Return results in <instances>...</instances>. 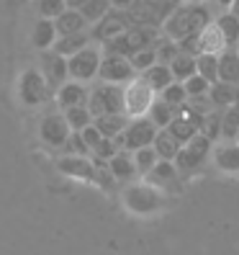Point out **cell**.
Here are the masks:
<instances>
[{"mask_svg": "<svg viewBox=\"0 0 239 255\" xmlns=\"http://www.w3.org/2000/svg\"><path fill=\"white\" fill-rule=\"evenodd\" d=\"M208 101L214 103V109H232V106H239V85H232V83H214L211 91H208Z\"/></svg>", "mask_w": 239, "mask_h": 255, "instance_id": "18", "label": "cell"}, {"mask_svg": "<svg viewBox=\"0 0 239 255\" xmlns=\"http://www.w3.org/2000/svg\"><path fill=\"white\" fill-rule=\"evenodd\" d=\"M177 175H180V170L175 168L172 160H159L144 178H147L149 186H155V188L162 191V188H172V186L177 183Z\"/></svg>", "mask_w": 239, "mask_h": 255, "instance_id": "16", "label": "cell"}, {"mask_svg": "<svg viewBox=\"0 0 239 255\" xmlns=\"http://www.w3.org/2000/svg\"><path fill=\"white\" fill-rule=\"evenodd\" d=\"M87 96H90V91L85 88V83H78V80H67L57 91V101H59V106H62V111H67L72 106H85Z\"/></svg>", "mask_w": 239, "mask_h": 255, "instance_id": "17", "label": "cell"}, {"mask_svg": "<svg viewBox=\"0 0 239 255\" xmlns=\"http://www.w3.org/2000/svg\"><path fill=\"white\" fill-rule=\"evenodd\" d=\"M211 23H214V10L206 0H201V3H180L167 18V23L162 26V34L170 36L172 41H183L188 36H198Z\"/></svg>", "mask_w": 239, "mask_h": 255, "instance_id": "1", "label": "cell"}, {"mask_svg": "<svg viewBox=\"0 0 239 255\" xmlns=\"http://www.w3.org/2000/svg\"><path fill=\"white\" fill-rule=\"evenodd\" d=\"M129 62H131V67L137 70V72H147L149 67L157 65V49L155 47L142 49V52H137L134 57H129Z\"/></svg>", "mask_w": 239, "mask_h": 255, "instance_id": "42", "label": "cell"}, {"mask_svg": "<svg viewBox=\"0 0 239 255\" xmlns=\"http://www.w3.org/2000/svg\"><path fill=\"white\" fill-rule=\"evenodd\" d=\"M155 152L159 155V160H175L177 157V152H180V142H177L172 134L167 131V129H159L157 131V137H155Z\"/></svg>", "mask_w": 239, "mask_h": 255, "instance_id": "30", "label": "cell"}, {"mask_svg": "<svg viewBox=\"0 0 239 255\" xmlns=\"http://www.w3.org/2000/svg\"><path fill=\"white\" fill-rule=\"evenodd\" d=\"M162 36L159 28H149V26H131L124 34H118L116 39L103 44V54H118V57H134L142 49L155 47L157 39Z\"/></svg>", "mask_w": 239, "mask_h": 255, "instance_id": "2", "label": "cell"}, {"mask_svg": "<svg viewBox=\"0 0 239 255\" xmlns=\"http://www.w3.org/2000/svg\"><path fill=\"white\" fill-rule=\"evenodd\" d=\"M198 75L208 83H219V54H198Z\"/></svg>", "mask_w": 239, "mask_h": 255, "instance_id": "37", "label": "cell"}, {"mask_svg": "<svg viewBox=\"0 0 239 255\" xmlns=\"http://www.w3.org/2000/svg\"><path fill=\"white\" fill-rule=\"evenodd\" d=\"M162 101H167L170 106H175V109H180L183 103H188V91H185V85L183 83H172V85H167L165 91H162V96H159Z\"/></svg>", "mask_w": 239, "mask_h": 255, "instance_id": "41", "label": "cell"}, {"mask_svg": "<svg viewBox=\"0 0 239 255\" xmlns=\"http://www.w3.org/2000/svg\"><path fill=\"white\" fill-rule=\"evenodd\" d=\"M59 39L57 34V26L52 18H39L31 28V44H34V49H41V52H49V47H54Z\"/></svg>", "mask_w": 239, "mask_h": 255, "instance_id": "20", "label": "cell"}, {"mask_svg": "<svg viewBox=\"0 0 239 255\" xmlns=\"http://www.w3.org/2000/svg\"><path fill=\"white\" fill-rule=\"evenodd\" d=\"M214 162L224 173H239V142H227L214 149Z\"/></svg>", "mask_w": 239, "mask_h": 255, "instance_id": "25", "label": "cell"}, {"mask_svg": "<svg viewBox=\"0 0 239 255\" xmlns=\"http://www.w3.org/2000/svg\"><path fill=\"white\" fill-rule=\"evenodd\" d=\"M237 52H239V47H237Z\"/></svg>", "mask_w": 239, "mask_h": 255, "instance_id": "52", "label": "cell"}, {"mask_svg": "<svg viewBox=\"0 0 239 255\" xmlns=\"http://www.w3.org/2000/svg\"><path fill=\"white\" fill-rule=\"evenodd\" d=\"M93 41V34L90 31H80V34H70V36H59L57 44H54V52H59L62 57H72V54H78L80 49L85 47H90Z\"/></svg>", "mask_w": 239, "mask_h": 255, "instance_id": "24", "label": "cell"}, {"mask_svg": "<svg viewBox=\"0 0 239 255\" xmlns=\"http://www.w3.org/2000/svg\"><path fill=\"white\" fill-rule=\"evenodd\" d=\"M111 10V0H87V3L80 8V13L85 16V21L87 23H98L103 16H106V13Z\"/></svg>", "mask_w": 239, "mask_h": 255, "instance_id": "36", "label": "cell"}, {"mask_svg": "<svg viewBox=\"0 0 239 255\" xmlns=\"http://www.w3.org/2000/svg\"><path fill=\"white\" fill-rule=\"evenodd\" d=\"M221 119H224V111L214 109V111H208L206 119H203V127H201V134H206L211 142H216L221 137Z\"/></svg>", "mask_w": 239, "mask_h": 255, "instance_id": "40", "label": "cell"}, {"mask_svg": "<svg viewBox=\"0 0 239 255\" xmlns=\"http://www.w3.org/2000/svg\"><path fill=\"white\" fill-rule=\"evenodd\" d=\"M82 139H85V144L90 147V152H93V149H95V144L103 139V134L95 129V124H90V127H85V129H82Z\"/></svg>", "mask_w": 239, "mask_h": 255, "instance_id": "46", "label": "cell"}, {"mask_svg": "<svg viewBox=\"0 0 239 255\" xmlns=\"http://www.w3.org/2000/svg\"><path fill=\"white\" fill-rule=\"evenodd\" d=\"M227 49V41H224L221 28L216 26V21L211 26H206L198 34V54H219Z\"/></svg>", "mask_w": 239, "mask_h": 255, "instance_id": "23", "label": "cell"}, {"mask_svg": "<svg viewBox=\"0 0 239 255\" xmlns=\"http://www.w3.org/2000/svg\"><path fill=\"white\" fill-rule=\"evenodd\" d=\"M44 80H47L49 91H59L67 78H70V67H67V57H62L59 52L49 49V52H41V65H39Z\"/></svg>", "mask_w": 239, "mask_h": 255, "instance_id": "12", "label": "cell"}, {"mask_svg": "<svg viewBox=\"0 0 239 255\" xmlns=\"http://www.w3.org/2000/svg\"><path fill=\"white\" fill-rule=\"evenodd\" d=\"M126 28H131V18H129V13L126 10H108L106 16H103L95 26H93V41L98 44H106L111 39H116L118 34H124Z\"/></svg>", "mask_w": 239, "mask_h": 255, "instance_id": "13", "label": "cell"}, {"mask_svg": "<svg viewBox=\"0 0 239 255\" xmlns=\"http://www.w3.org/2000/svg\"><path fill=\"white\" fill-rule=\"evenodd\" d=\"M139 3H142V0H111V8H113V10H126V13H129V10L137 8Z\"/></svg>", "mask_w": 239, "mask_h": 255, "instance_id": "47", "label": "cell"}, {"mask_svg": "<svg viewBox=\"0 0 239 255\" xmlns=\"http://www.w3.org/2000/svg\"><path fill=\"white\" fill-rule=\"evenodd\" d=\"M185 3H201V0H185Z\"/></svg>", "mask_w": 239, "mask_h": 255, "instance_id": "50", "label": "cell"}, {"mask_svg": "<svg viewBox=\"0 0 239 255\" xmlns=\"http://www.w3.org/2000/svg\"><path fill=\"white\" fill-rule=\"evenodd\" d=\"M108 170L116 181H131L137 173V162H134V152L129 149H121V152H116V157L108 160Z\"/></svg>", "mask_w": 239, "mask_h": 255, "instance_id": "22", "label": "cell"}, {"mask_svg": "<svg viewBox=\"0 0 239 255\" xmlns=\"http://www.w3.org/2000/svg\"><path fill=\"white\" fill-rule=\"evenodd\" d=\"M216 26L221 28L224 34V41H227V49H237L239 47V16L234 10L229 13H221L216 18Z\"/></svg>", "mask_w": 239, "mask_h": 255, "instance_id": "28", "label": "cell"}, {"mask_svg": "<svg viewBox=\"0 0 239 255\" xmlns=\"http://www.w3.org/2000/svg\"><path fill=\"white\" fill-rule=\"evenodd\" d=\"M142 78L149 83V88H152V91L157 93H162V91H165V88L167 85H172L175 83V78H172V70H170V65H155V67H149L147 72H142Z\"/></svg>", "mask_w": 239, "mask_h": 255, "instance_id": "29", "label": "cell"}, {"mask_svg": "<svg viewBox=\"0 0 239 255\" xmlns=\"http://www.w3.org/2000/svg\"><path fill=\"white\" fill-rule=\"evenodd\" d=\"M18 96H21V101L26 103V106H39V103H44L52 96L41 70L28 67V70L21 72V78H18Z\"/></svg>", "mask_w": 239, "mask_h": 255, "instance_id": "10", "label": "cell"}, {"mask_svg": "<svg viewBox=\"0 0 239 255\" xmlns=\"http://www.w3.org/2000/svg\"><path fill=\"white\" fill-rule=\"evenodd\" d=\"M100 59H103V49H98L95 44L80 49L78 54L67 57V67H70V78L85 83V80H93L98 70H100Z\"/></svg>", "mask_w": 239, "mask_h": 255, "instance_id": "9", "label": "cell"}, {"mask_svg": "<svg viewBox=\"0 0 239 255\" xmlns=\"http://www.w3.org/2000/svg\"><path fill=\"white\" fill-rule=\"evenodd\" d=\"M216 3H219L221 8H234V5L239 3V0H216Z\"/></svg>", "mask_w": 239, "mask_h": 255, "instance_id": "49", "label": "cell"}, {"mask_svg": "<svg viewBox=\"0 0 239 255\" xmlns=\"http://www.w3.org/2000/svg\"><path fill=\"white\" fill-rule=\"evenodd\" d=\"M87 109H90L93 119L103 114H126L124 88L113 83H98L90 91V96H87Z\"/></svg>", "mask_w": 239, "mask_h": 255, "instance_id": "5", "label": "cell"}, {"mask_svg": "<svg viewBox=\"0 0 239 255\" xmlns=\"http://www.w3.org/2000/svg\"><path fill=\"white\" fill-rule=\"evenodd\" d=\"M177 5H180V0H142L134 10H129L131 26H149L162 31V26L167 23Z\"/></svg>", "mask_w": 239, "mask_h": 255, "instance_id": "4", "label": "cell"}, {"mask_svg": "<svg viewBox=\"0 0 239 255\" xmlns=\"http://www.w3.org/2000/svg\"><path fill=\"white\" fill-rule=\"evenodd\" d=\"M167 131H170V134H172V137H175L177 142H180V144H188V142H190V139H193V137H196V134H198V127L193 124L188 116L177 114V116L172 119V122H170Z\"/></svg>", "mask_w": 239, "mask_h": 255, "instance_id": "31", "label": "cell"}, {"mask_svg": "<svg viewBox=\"0 0 239 255\" xmlns=\"http://www.w3.org/2000/svg\"><path fill=\"white\" fill-rule=\"evenodd\" d=\"M54 26H57V34L59 36H70V34H80V31H87V21L80 10L75 8H67L65 13H59L54 18Z\"/></svg>", "mask_w": 239, "mask_h": 255, "instance_id": "21", "label": "cell"}, {"mask_svg": "<svg viewBox=\"0 0 239 255\" xmlns=\"http://www.w3.org/2000/svg\"><path fill=\"white\" fill-rule=\"evenodd\" d=\"M87 3V0H67V8H75V10H80L82 5Z\"/></svg>", "mask_w": 239, "mask_h": 255, "instance_id": "48", "label": "cell"}, {"mask_svg": "<svg viewBox=\"0 0 239 255\" xmlns=\"http://www.w3.org/2000/svg\"><path fill=\"white\" fill-rule=\"evenodd\" d=\"M170 70H172V78L177 83H185L188 78L198 72V57L196 54H188V52H177V57L170 62Z\"/></svg>", "mask_w": 239, "mask_h": 255, "instance_id": "27", "label": "cell"}, {"mask_svg": "<svg viewBox=\"0 0 239 255\" xmlns=\"http://www.w3.org/2000/svg\"><path fill=\"white\" fill-rule=\"evenodd\" d=\"M155 49H157V62H159V65H170L172 59L177 57V52H180V44L162 34V36L157 39V44H155Z\"/></svg>", "mask_w": 239, "mask_h": 255, "instance_id": "35", "label": "cell"}, {"mask_svg": "<svg viewBox=\"0 0 239 255\" xmlns=\"http://www.w3.org/2000/svg\"><path fill=\"white\" fill-rule=\"evenodd\" d=\"M221 137L227 142H234L239 137V106H232L224 111V119H221Z\"/></svg>", "mask_w": 239, "mask_h": 255, "instance_id": "34", "label": "cell"}, {"mask_svg": "<svg viewBox=\"0 0 239 255\" xmlns=\"http://www.w3.org/2000/svg\"><path fill=\"white\" fill-rule=\"evenodd\" d=\"M183 85L188 91V98H201V96H208V91H211V83H208L206 78H201L198 72L193 75V78H188Z\"/></svg>", "mask_w": 239, "mask_h": 255, "instance_id": "44", "label": "cell"}, {"mask_svg": "<svg viewBox=\"0 0 239 255\" xmlns=\"http://www.w3.org/2000/svg\"><path fill=\"white\" fill-rule=\"evenodd\" d=\"M137 78V70L131 67L129 57H118V54H103L100 59V70H98V80L100 83H131Z\"/></svg>", "mask_w": 239, "mask_h": 255, "instance_id": "11", "label": "cell"}, {"mask_svg": "<svg viewBox=\"0 0 239 255\" xmlns=\"http://www.w3.org/2000/svg\"><path fill=\"white\" fill-rule=\"evenodd\" d=\"M219 80L239 85V52L237 49H224L219 54Z\"/></svg>", "mask_w": 239, "mask_h": 255, "instance_id": "26", "label": "cell"}, {"mask_svg": "<svg viewBox=\"0 0 239 255\" xmlns=\"http://www.w3.org/2000/svg\"><path fill=\"white\" fill-rule=\"evenodd\" d=\"M134 162H137V173L139 175H147L159 162V155L155 152V147H142V149L134 152Z\"/></svg>", "mask_w": 239, "mask_h": 255, "instance_id": "38", "label": "cell"}, {"mask_svg": "<svg viewBox=\"0 0 239 255\" xmlns=\"http://www.w3.org/2000/svg\"><path fill=\"white\" fill-rule=\"evenodd\" d=\"M118 147H121V142H118V139H108V137H103L98 144H95V149H93V157L95 160H111V157H116V152H121V149H118Z\"/></svg>", "mask_w": 239, "mask_h": 255, "instance_id": "43", "label": "cell"}, {"mask_svg": "<svg viewBox=\"0 0 239 255\" xmlns=\"http://www.w3.org/2000/svg\"><path fill=\"white\" fill-rule=\"evenodd\" d=\"M208 152H214V142L206 137V134H196L188 144H183L180 147V152H177V157L172 160L175 162V168L180 170V173H193L196 168H201V165L206 162V157H208Z\"/></svg>", "mask_w": 239, "mask_h": 255, "instance_id": "6", "label": "cell"}, {"mask_svg": "<svg viewBox=\"0 0 239 255\" xmlns=\"http://www.w3.org/2000/svg\"><path fill=\"white\" fill-rule=\"evenodd\" d=\"M57 170L67 175V178H78L85 183H95L98 178V168L90 157H80V155H59L57 157Z\"/></svg>", "mask_w": 239, "mask_h": 255, "instance_id": "14", "label": "cell"}, {"mask_svg": "<svg viewBox=\"0 0 239 255\" xmlns=\"http://www.w3.org/2000/svg\"><path fill=\"white\" fill-rule=\"evenodd\" d=\"M65 119H67V124H70L72 131H82L85 127L93 124V114H90V109H87V103H85V106H72V109H67V111H65Z\"/></svg>", "mask_w": 239, "mask_h": 255, "instance_id": "33", "label": "cell"}, {"mask_svg": "<svg viewBox=\"0 0 239 255\" xmlns=\"http://www.w3.org/2000/svg\"><path fill=\"white\" fill-rule=\"evenodd\" d=\"M121 201H124V206H126L129 214L149 217V214H155V212H159V209L165 206V193L144 181V183H131V186H126L124 193H121Z\"/></svg>", "mask_w": 239, "mask_h": 255, "instance_id": "3", "label": "cell"}, {"mask_svg": "<svg viewBox=\"0 0 239 255\" xmlns=\"http://www.w3.org/2000/svg\"><path fill=\"white\" fill-rule=\"evenodd\" d=\"M59 149H62V155H80V157L93 155V152H90V147H87L85 139H82V131H72L70 137H67V142L59 147Z\"/></svg>", "mask_w": 239, "mask_h": 255, "instance_id": "39", "label": "cell"}, {"mask_svg": "<svg viewBox=\"0 0 239 255\" xmlns=\"http://www.w3.org/2000/svg\"><path fill=\"white\" fill-rule=\"evenodd\" d=\"M147 116L157 124V129H167V127H170V122L177 116V109H175V106H170L167 101L155 98V103H152V109H149V114H147Z\"/></svg>", "mask_w": 239, "mask_h": 255, "instance_id": "32", "label": "cell"}, {"mask_svg": "<svg viewBox=\"0 0 239 255\" xmlns=\"http://www.w3.org/2000/svg\"><path fill=\"white\" fill-rule=\"evenodd\" d=\"M70 134H72V129L67 124L65 114H47L39 122V137L47 142L49 147H62Z\"/></svg>", "mask_w": 239, "mask_h": 255, "instance_id": "15", "label": "cell"}, {"mask_svg": "<svg viewBox=\"0 0 239 255\" xmlns=\"http://www.w3.org/2000/svg\"><path fill=\"white\" fill-rule=\"evenodd\" d=\"M157 131H159L157 124L149 116H137V119H131V122H129L126 131L121 134V137H116V139L121 142L124 149L137 152V149H142V147H152L155 144Z\"/></svg>", "mask_w": 239, "mask_h": 255, "instance_id": "7", "label": "cell"}, {"mask_svg": "<svg viewBox=\"0 0 239 255\" xmlns=\"http://www.w3.org/2000/svg\"><path fill=\"white\" fill-rule=\"evenodd\" d=\"M129 122H131L129 114H103V116L93 119L95 129L103 134V137H108V139L121 137V134L126 131V127H129Z\"/></svg>", "mask_w": 239, "mask_h": 255, "instance_id": "19", "label": "cell"}, {"mask_svg": "<svg viewBox=\"0 0 239 255\" xmlns=\"http://www.w3.org/2000/svg\"><path fill=\"white\" fill-rule=\"evenodd\" d=\"M155 91L149 88V83L144 78H134L131 83H126L124 88V103H126V114L131 119H137V116H147L149 109H152V103H155Z\"/></svg>", "mask_w": 239, "mask_h": 255, "instance_id": "8", "label": "cell"}, {"mask_svg": "<svg viewBox=\"0 0 239 255\" xmlns=\"http://www.w3.org/2000/svg\"><path fill=\"white\" fill-rule=\"evenodd\" d=\"M67 10V0H39V13L41 18H57L59 13Z\"/></svg>", "mask_w": 239, "mask_h": 255, "instance_id": "45", "label": "cell"}, {"mask_svg": "<svg viewBox=\"0 0 239 255\" xmlns=\"http://www.w3.org/2000/svg\"><path fill=\"white\" fill-rule=\"evenodd\" d=\"M237 142H239V137H237Z\"/></svg>", "mask_w": 239, "mask_h": 255, "instance_id": "51", "label": "cell"}]
</instances>
